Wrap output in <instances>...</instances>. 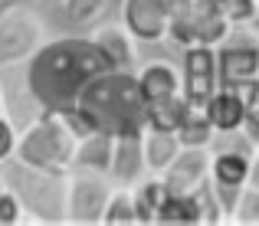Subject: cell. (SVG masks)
Wrapping results in <instances>:
<instances>
[{"label":"cell","instance_id":"16","mask_svg":"<svg viewBox=\"0 0 259 226\" xmlns=\"http://www.w3.org/2000/svg\"><path fill=\"white\" fill-rule=\"evenodd\" d=\"M167 197V187L158 174H151V180H138L132 184V203H135V223L138 226H151L158 223V210Z\"/></svg>","mask_w":259,"mask_h":226},{"label":"cell","instance_id":"6","mask_svg":"<svg viewBox=\"0 0 259 226\" xmlns=\"http://www.w3.org/2000/svg\"><path fill=\"white\" fill-rule=\"evenodd\" d=\"M112 180L105 174H89V170H69L66 177V223L95 226L102 223Z\"/></svg>","mask_w":259,"mask_h":226},{"label":"cell","instance_id":"21","mask_svg":"<svg viewBox=\"0 0 259 226\" xmlns=\"http://www.w3.org/2000/svg\"><path fill=\"white\" fill-rule=\"evenodd\" d=\"M184 112H187L184 95H174V99H164V102H151V105H145V128H151V131H177Z\"/></svg>","mask_w":259,"mask_h":226},{"label":"cell","instance_id":"12","mask_svg":"<svg viewBox=\"0 0 259 226\" xmlns=\"http://www.w3.org/2000/svg\"><path fill=\"white\" fill-rule=\"evenodd\" d=\"M92 43L102 50L108 69H121V72H135V39L132 33L125 30L121 23H99L92 33Z\"/></svg>","mask_w":259,"mask_h":226},{"label":"cell","instance_id":"4","mask_svg":"<svg viewBox=\"0 0 259 226\" xmlns=\"http://www.w3.org/2000/svg\"><path fill=\"white\" fill-rule=\"evenodd\" d=\"M72 154H76V138L56 112H39L26 128H20L17 151H13L17 161L50 174H69Z\"/></svg>","mask_w":259,"mask_h":226},{"label":"cell","instance_id":"28","mask_svg":"<svg viewBox=\"0 0 259 226\" xmlns=\"http://www.w3.org/2000/svg\"><path fill=\"white\" fill-rule=\"evenodd\" d=\"M230 223L259 226V190H253V187H243L240 190V200H236L233 213H230Z\"/></svg>","mask_w":259,"mask_h":226},{"label":"cell","instance_id":"1","mask_svg":"<svg viewBox=\"0 0 259 226\" xmlns=\"http://www.w3.org/2000/svg\"><path fill=\"white\" fill-rule=\"evenodd\" d=\"M102 72H108V63L85 33L43 39L36 53L23 63V82L39 112H59L76 105L79 92Z\"/></svg>","mask_w":259,"mask_h":226},{"label":"cell","instance_id":"37","mask_svg":"<svg viewBox=\"0 0 259 226\" xmlns=\"http://www.w3.org/2000/svg\"><path fill=\"white\" fill-rule=\"evenodd\" d=\"M121 4V0H108V7H118Z\"/></svg>","mask_w":259,"mask_h":226},{"label":"cell","instance_id":"30","mask_svg":"<svg viewBox=\"0 0 259 226\" xmlns=\"http://www.w3.org/2000/svg\"><path fill=\"white\" fill-rule=\"evenodd\" d=\"M23 223V207H20L17 194L7 184H0V226H17Z\"/></svg>","mask_w":259,"mask_h":226},{"label":"cell","instance_id":"14","mask_svg":"<svg viewBox=\"0 0 259 226\" xmlns=\"http://www.w3.org/2000/svg\"><path fill=\"white\" fill-rule=\"evenodd\" d=\"M112 148H115V134L105 131V128L79 138L76 141V154H72V170H89V174H105L108 177Z\"/></svg>","mask_w":259,"mask_h":226},{"label":"cell","instance_id":"13","mask_svg":"<svg viewBox=\"0 0 259 226\" xmlns=\"http://www.w3.org/2000/svg\"><path fill=\"white\" fill-rule=\"evenodd\" d=\"M135 79H138V92L145 105L181 95V72L164 59H154V63H145L141 69H135Z\"/></svg>","mask_w":259,"mask_h":226},{"label":"cell","instance_id":"27","mask_svg":"<svg viewBox=\"0 0 259 226\" xmlns=\"http://www.w3.org/2000/svg\"><path fill=\"white\" fill-rule=\"evenodd\" d=\"M194 200H197V213H200V223H227V216H223L220 203H217L213 197V187H210V177L200 184V187H194Z\"/></svg>","mask_w":259,"mask_h":226},{"label":"cell","instance_id":"38","mask_svg":"<svg viewBox=\"0 0 259 226\" xmlns=\"http://www.w3.org/2000/svg\"><path fill=\"white\" fill-rule=\"evenodd\" d=\"M207 4H220V0H207Z\"/></svg>","mask_w":259,"mask_h":226},{"label":"cell","instance_id":"31","mask_svg":"<svg viewBox=\"0 0 259 226\" xmlns=\"http://www.w3.org/2000/svg\"><path fill=\"white\" fill-rule=\"evenodd\" d=\"M17 138H20V128L13 125L7 115H0V164L13 157V151H17Z\"/></svg>","mask_w":259,"mask_h":226},{"label":"cell","instance_id":"2","mask_svg":"<svg viewBox=\"0 0 259 226\" xmlns=\"http://www.w3.org/2000/svg\"><path fill=\"white\" fill-rule=\"evenodd\" d=\"M79 105L99 118L105 131H145V99L138 92V79L135 72L108 69L95 75L92 82L79 92Z\"/></svg>","mask_w":259,"mask_h":226},{"label":"cell","instance_id":"8","mask_svg":"<svg viewBox=\"0 0 259 226\" xmlns=\"http://www.w3.org/2000/svg\"><path fill=\"white\" fill-rule=\"evenodd\" d=\"M259 75V39L240 36V33H227L220 46H217V79L220 85H236Z\"/></svg>","mask_w":259,"mask_h":226},{"label":"cell","instance_id":"20","mask_svg":"<svg viewBox=\"0 0 259 226\" xmlns=\"http://www.w3.org/2000/svg\"><path fill=\"white\" fill-rule=\"evenodd\" d=\"M158 223H164V226H197L200 223L194 190H190V194H171V190H167L164 203H161V210H158Z\"/></svg>","mask_w":259,"mask_h":226},{"label":"cell","instance_id":"22","mask_svg":"<svg viewBox=\"0 0 259 226\" xmlns=\"http://www.w3.org/2000/svg\"><path fill=\"white\" fill-rule=\"evenodd\" d=\"M249 157L246 154H210V180L227 187H246Z\"/></svg>","mask_w":259,"mask_h":226},{"label":"cell","instance_id":"29","mask_svg":"<svg viewBox=\"0 0 259 226\" xmlns=\"http://www.w3.org/2000/svg\"><path fill=\"white\" fill-rule=\"evenodd\" d=\"M217 10L223 13L230 26H253L256 20V0H220Z\"/></svg>","mask_w":259,"mask_h":226},{"label":"cell","instance_id":"3","mask_svg":"<svg viewBox=\"0 0 259 226\" xmlns=\"http://www.w3.org/2000/svg\"><path fill=\"white\" fill-rule=\"evenodd\" d=\"M66 177L69 174H50L17 157L0 164V184L17 194L23 220L36 223H66Z\"/></svg>","mask_w":259,"mask_h":226},{"label":"cell","instance_id":"17","mask_svg":"<svg viewBox=\"0 0 259 226\" xmlns=\"http://www.w3.org/2000/svg\"><path fill=\"white\" fill-rule=\"evenodd\" d=\"M190 30H194V43L220 46L223 39H227V33L233 30V26L223 20V13L217 10V4L197 0V7H194V23H190Z\"/></svg>","mask_w":259,"mask_h":226},{"label":"cell","instance_id":"25","mask_svg":"<svg viewBox=\"0 0 259 226\" xmlns=\"http://www.w3.org/2000/svg\"><path fill=\"white\" fill-rule=\"evenodd\" d=\"M207 151H210V154H246V157H253L256 145L246 138L243 128H230V131H213Z\"/></svg>","mask_w":259,"mask_h":226},{"label":"cell","instance_id":"10","mask_svg":"<svg viewBox=\"0 0 259 226\" xmlns=\"http://www.w3.org/2000/svg\"><path fill=\"white\" fill-rule=\"evenodd\" d=\"M164 180V187L171 194H190L194 187H200L210 177V151L207 148H181L174 154V161L164 167V174H158Z\"/></svg>","mask_w":259,"mask_h":226},{"label":"cell","instance_id":"35","mask_svg":"<svg viewBox=\"0 0 259 226\" xmlns=\"http://www.w3.org/2000/svg\"><path fill=\"white\" fill-rule=\"evenodd\" d=\"M253 26L259 30V0H256V20H253Z\"/></svg>","mask_w":259,"mask_h":226},{"label":"cell","instance_id":"26","mask_svg":"<svg viewBox=\"0 0 259 226\" xmlns=\"http://www.w3.org/2000/svg\"><path fill=\"white\" fill-rule=\"evenodd\" d=\"M59 118H63V125L66 128H69V134H72V138H85V134H92V131H99V118H95V115L92 112H89V108L85 105H79V102H76V105H69V108H59Z\"/></svg>","mask_w":259,"mask_h":226},{"label":"cell","instance_id":"9","mask_svg":"<svg viewBox=\"0 0 259 226\" xmlns=\"http://www.w3.org/2000/svg\"><path fill=\"white\" fill-rule=\"evenodd\" d=\"M121 26L135 43H161L167 33V0H121Z\"/></svg>","mask_w":259,"mask_h":226},{"label":"cell","instance_id":"24","mask_svg":"<svg viewBox=\"0 0 259 226\" xmlns=\"http://www.w3.org/2000/svg\"><path fill=\"white\" fill-rule=\"evenodd\" d=\"M105 226H135V203H132V187H112L102 213Z\"/></svg>","mask_w":259,"mask_h":226},{"label":"cell","instance_id":"18","mask_svg":"<svg viewBox=\"0 0 259 226\" xmlns=\"http://www.w3.org/2000/svg\"><path fill=\"white\" fill-rule=\"evenodd\" d=\"M141 148H145V167L148 174H164V167L174 161V154L181 151L174 131H151L145 128L141 131Z\"/></svg>","mask_w":259,"mask_h":226},{"label":"cell","instance_id":"33","mask_svg":"<svg viewBox=\"0 0 259 226\" xmlns=\"http://www.w3.org/2000/svg\"><path fill=\"white\" fill-rule=\"evenodd\" d=\"M246 187L259 190V148L253 151V157H249V174H246Z\"/></svg>","mask_w":259,"mask_h":226},{"label":"cell","instance_id":"36","mask_svg":"<svg viewBox=\"0 0 259 226\" xmlns=\"http://www.w3.org/2000/svg\"><path fill=\"white\" fill-rule=\"evenodd\" d=\"M0 115H4V88H0Z\"/></svg>","mask_w":259,"mask_h":226},{"label":"cell","instance_id":"23","mask_svg":"<svg viewBox=\"0 0 259 226\" xmlns=\"http://www.w3.org/2000/svg\"><path fill=\"white\" fill-rule=\"evenodd\" d=\"M108 13V0H63V17L76 30H95Z\"/></svg>","mask_w":259,"mask_h":226},{"label":"cell","instance_id":"11","mask_svg":"<svg viewBox=\"0 0 259 226\" xmlns=\"http://www.w3.org/2000/svg\"><path fill=\"white\" fill-rule=\"evenodd\" d=\"M148 174L145 167V148H141V131H118L112 148V164H108V180L118 187H132Z\"/></svg>","mask_w":259,"mask_h":226},{"label":"cell","instance_id":"34","mask_svg":"<svg viewBox=\"0 0 259 226\" xmlns=\"http://www.w3.org/2000/svg\"><path fill=\"white\" fill-rule=\"evenodd\" d=\"M36 0H0V13H7V10H17V7H33Z\"/></svg>","mask_w":259,"mask_h":226},{"label":"cell","instance_id":"7","mask_svg":"<svg viewBox=\"0 0 259 226\" xmlns=\"http://www.w3.org/2000/svg\"><path fill=\"white\" fill-rule=\"evenodd\" d=\"M217 46L187 43L181 46V95L190 108H207L217 92Z\"/></svg>","mask_w":259,"mask_h":226},{"label":"cell","instance_id":"15","mask_svg":"<svg viewBox=\"0 0 259 226\" xmlns=\"http://www.w3.org/2000/svg\"><path fill=\"white\" fill-rule=\"evenodd\" d=\"M246 108H249L246 99L233 85H217V92L207 102V118L213 125V131H230V128H243Z\"/></svg>","mask_w":259,"mask_h":226},{"label":"cell","instance_id":"5","mask_svg":"<svg viewBox=\"0 0 259 226\" xmlns=\"http://www.w3.org/2000/svg\"><path fill=\"white\" fill-rule=\"evenodd\" d=\"M43 39L46 26L33 7H17V10L0 13V72L23 66Z\"/></svg>","mask_w":259,"mask_h":226},{"label":"cell","instance_id":"32","mask_svg":"<svg viewBox=\"0 0 259 226\" xmlns=\"http://www.w3.org/2000/svg\"><path fill=\"white\" fill-rule=\"evenodd\" d=\"M243 131H246V138L259 148V105H249V108H246V118H243Z\"/></svg>","mask_w":259,"mask_h":226},{"label":"cell","instance_id":"19","mask_svg":"<svg viewBox=\"0 0 259 226\" xmlns=\"http://www.w3.org/2000/svg\"><path fill=\"white\" fill-rule=\"evenodd\" d=\"M177 141H181V148H207L210 138H213V125H210L207 118V108H190L184 112L181 125H177Z\"/></svg>","mask_w":259,"mask_h":226}]
</instances>
